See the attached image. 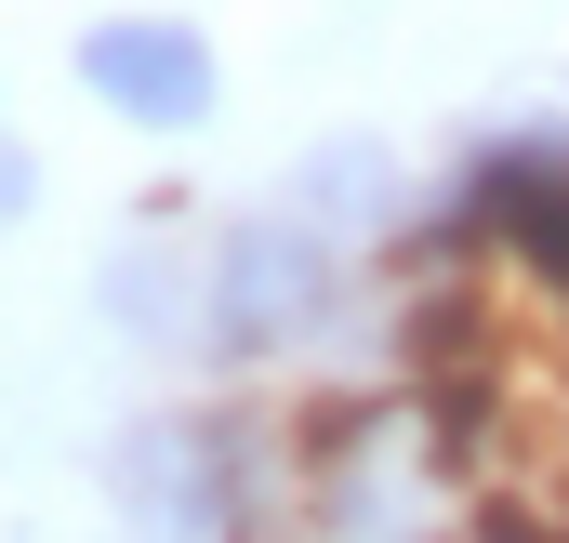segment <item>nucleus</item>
Listing matches in <instances>:
<instances>
[{"label":"nucleus","mask_w":569,"mask_h":543,"mask_svg":"<svg viewBox=\"0 0 569 543\" xmlns=\"http://www.w3.org/2000/svg\"><path fill=\"white\" fill-rule=\"evenodd\" d=\"M107 491L133 543H239V437L212 411H146L107 451Z\"/></svg>","instance_id":"1"},{"label":"nucleus","mask_w":569,"mask_h":543,"mask_svg":"<svg viewBox=\"0 0 569 543\" xmlns=\"http://www.w3.org/2000/svg\"><path fill=\"white\" fill-rule=\"evenodd\" d=\"M80 93H107L146 134H186V120L212 107V40L172 27V13H107V27L80 40Z\"/></svg>","instance_id":"3"},{"label":"nucleus","mask_w":569,"mask_h":543,"mask_svg":"<svg viewBox=\"0 0 569 543\" xmlns=\"http://www.w3.org/2000/svg\"><path fill=\"white\" fill-rule=\"evenodd\" d=\"M331 278H345V253H331L305 213H252V226L212 253V332H226L239 358L305 345V332L331 318Z\"/></svg>","instance_id":"2"},{"label":"nucleus","mask_w":569,"mask_h":543,"mask_svg":"<svg viewBox=\"0 0 569 543\" xmlns=\"http://www.w3.org/2000/svg\"><path fill=\"white\" fill-rule=\"evenodd\" d=\"M279 199L305 213V226H318V239H358V226H385V213H398V159H385L371 134H345V146H305Z\"/></svg>","instance_id":"4"},{"label":"nucleus","mask_w":569,"mask_h":543,"mask_svg":"<svg viewBox=\"0 0 569 543\" xmlns=\"http://www.w3.org/2000/svg\"><path fill=\"white\" fill-rule=\"evenodd\" d=\"M13 213H27V159L0 146V226H13Z\"/></svg>","instance_id":"5"}]
</instances>
